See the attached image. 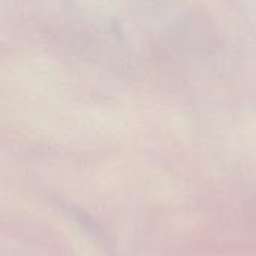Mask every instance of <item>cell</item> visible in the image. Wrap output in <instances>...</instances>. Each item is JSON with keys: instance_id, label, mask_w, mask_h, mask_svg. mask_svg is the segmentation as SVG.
Segmentation results:
<instances>
[]
</instances>
